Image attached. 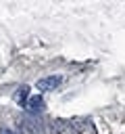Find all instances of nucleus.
Segmentation results:
<instances>
[{"mask_svg": "<svg viewBox=\"0 0 125 134\" xmlns=\"http://www.w3.org/2000/svg\"><path fill=\"white\" fill-rule=\"evenodd\" d=\"M60 82H63L60 75H46V77H40V80H38V88H40L42 92H50V90L58 88Z\"/></svg>", "mask_w": 125, "mask_h": 134, "instance_id": "1", "label": "nucleus"}, {"mask_svg": "<svg viewBox=\"0 0 125 134\" xmlns=\"http://www.w3.org/2000/svg\"><path fill=\"white\" fill-rule=\"evenodd\" d=\"M27 111H31V113H42V111H44V98H42V94L29 96V100H27Z\"/></svg>", "mask_w": 125, "mask_h": 134, "instance_id": "2", "label": "nucleus"}, {"mask_svg": "<svg viewBox=\"0 0 125 134\" xmlns=\"http://www.w3.org/2000/svg\"><path fill=\"white\" fill-rule=\"evenodd\" d=\"M15 100H17L21 107H27V100H29V88H19L17 94H15Z\"/></svg>", "mask_w": 125, "mask_h": 134, "instance_id": "3", "label": "nucleus"}, {"mask_svg": "<svg viewBox=\"0 0 125 134\" xmlns=\"http://www.w3.org/2000/svg\"><path fill=\"white\" fill-rule=\"evenodd\" d=\"M0 134H15L10 128H6V126H0Z\"/></svg>", "mask_w": 125, "mask_h": 134, "instance_id": "4", "label": "nucleus"}]
</instances>
